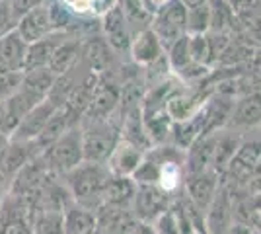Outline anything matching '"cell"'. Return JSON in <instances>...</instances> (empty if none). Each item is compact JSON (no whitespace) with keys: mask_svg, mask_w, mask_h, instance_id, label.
<instances>
[{"mask_svg":"<svg viewBox=\"0 0 261 234\" xmlns=\"http://www.w3.org/2000/svg\"><path fill=\"white\" fill-rule=\"evenodd\" d=\"M109 172L108 164H98V162H82L74 170L63 176V181L68 188L72 201L86 207L90 211H98L103 205V191L108 184Z\"/></svg>","mask_w":261,"mask_h":234,"instance_id":"cell-1","label":"cell"},{"mask_svg":"<svg viewBox=\"0 0 261 234\" xmlns=\"http://www.w3.org/2000/svg\"><path fill=\"white\" fill-rule=\"evenodd\" d=\"M82 148L86 162L108 164L109 156L121 141V117L119 113L103 121H82Z\"/></svg>","mask_w":261,"mask_h":234,"instance_id":"cell-2","label":"cell"},{"mask_svg":"<svg viewBox=\"0 0 261 234\" xmlns=\"http://www.w3.org/2000/svg\"><path fill=\"white\" fill-rule=\"evenodd\" d=\"M43 160L55 176L63 178L70 170L84 162V148H82V129L74 125L68 129L61 139L43 150Z\"/></svg>","mask_w":261,"mask_h":234,"instance_id":"cell-3","label":"cell"},{"mask_svg":"<svg viewBox=\"0 0 261 234\" xmlns=\"http://www.w3.org/2000/svg\"><path fill=\"white\" fill-rule=\"evenodd\" d=\"M150 30L158 35L164 51L187 34V8L181 0H168L154 12Z\"/></svg>","mask_w":261,"mask_h":234,"instance_id":"cell-4","label":"cell"},{"mask_svg":"<svg viewBox=\"0 0 261 234\" xmlns=\"http://www.w3.org/2000/svg\"><path fill=\"white\" fill-rule=\"evenodd\" d=\"M172 203H174V197L170 193H166L162 188H158V186H139L130 211H133L137 221L154 224L164 213L172 209Z\"/></svg>","mask_w":261,"mask_h":234,"instance_id":"cell-5","label":"cell"},{"mask_svg":"<svg viewBox=\"0 0 261 234\" xmlns=\"http://www.w3.org/2000/svg\"><path fill=\"white\" fill-rule=\"evenodd\" d=\"M121 106V88L115 80H109L108 74H101L98 86L94 90L92 101L88 106L82 121H103L119 113ZM80 121V123H82Z\"/></svg>","mask_w":261,"mask_h":234,"instance_id":"cell-6","label":"cell"},{"mask_svg":"<svg viewBox=\"0 0 261 234\" xmlns=\"http://www.w3.org/2000/svg\"><path fill=\"white\" fill-rule=\"evenodd\" d=\"M220 176L215 170H205V172H197V174H187L184 181V193L185 197L195 205L199 211L205 215L208 205L213 203L215 195L220 190Z\"/></svg>","mask_w":261,"mask_h":234,"instance_id":"cell-7","label":"cell"},{"mask_svg":"<svg viewBox=\"0 0 261 234\" xmlns=\"http://www.w3.org/2000/svg\"><path fill=\"white\" fill-rule=\"evenodd\" d=\"M236 223V203L222 184L213 203L205 211V228L207 234H228L230 226Z\"/></svg>","mask_w":261,"mask_h":234,"instance_id":"cell-8","label":"cell"},{"mask_svg":"<svg viewBox=\"0 0 261 234\" xmlns=\"http://www.w3.org/2000/svg\"><path fill=\"white\" fill-rule=\"evenodd\" d=\"M101 32H103V39L113 49V53H123L129 51L130 41H133V32H130L129 23L125 20L123 12L117 4H113L101 20Z\"/></svg>","mask_w":261,"mask_h":234,"instance_id":"cell-9","label":"cell"},{"mask_svg":"<svg viewBox=\"0 0 261 234\" xmlns=\"http://www.w3.org/2000/svg\"><path fill=\"white\" fill-rule=\"evenodd\" d=\"M16 32L22 35V39L25 43H33L47 37L49 34H53L55 28L51 22V14L47 4H41L37 8L30 10L28 14H23L22 18L16 22Z\"/></svg>","mask_w":261,"mask_h":234,"instance_id":"cell-10","label":"cell"},{"mask_svg":"<svg viewBox=\"0 0 261 234\" xmlns=\"http://www.w3.org/2000/svg\"><path fill=\"white\" fill-rule=\"evenodd\" d=\"M57 110H59V108L53 106L49 100H43L23 117L10 137L16 139V141H35L39 135L43 133V129L47 127V123H49V119L55 115Z\"/></svg>","mask_w":261,"mask_h":234,"instance_id":"cell-11","label":"cell"},{"mask_svg":"<svg viewBox=\"0 0 261 234\" xmlns=\"http://www.w3.org/2000/svg\"><path fill=\"white\" fill-rule=\"evenodd\" d=\"M257 125H261V92L236 98L226 129H250Z\"/></svg>","mask_w":261,"mask_h":234,"instance_id":"cell-12","label":"cell"},{"mask_svg":"<svg viewBox=\"0 0 261 234\" xmlns=\"http://www.w3.org/2000/svg\"><path fill=\"white\" fill-rule=\"evenodd\" d=\"M129 53L137 67H150L156 61L162 59L166 51H164L158 35L148 28V30H142L133 37Z\"/></svg>","mask_w":261,"mask_h":234,"instance_id":"cell-13","label":"cell"},{"mask_svg":"<svg viewBox=\"0 0 261 234\" xmlns=\"http://www.w3.org/2000/svg\"><path fill=\"white\" fill-rule=\"evenodd\" d=\"M217 133L201 135L193 145L185 150V176L187 174H197L211 170L213 156H215V146H217Z\"/></svg>","mask_w":261,"mask_h":234,"instance_id":"cell-14","label":"cell"},{"mask_svg":"<svg viewBox=\"0 0 261 234\" xmlns=\"http://www.w3.org/2000/svg\"><path fill=\"white\" fill-rule=\"evenodd\" d=\"M80 59L86 65V68L94 74H108L113 59V49L103 37H90L88 41H82Z\"/></svg>","mask_w":261,"mask_h":234,"instance_id":"cell-15","label":"cell"},{"mask_svg":"<svg viewBox=\"0 0 261 234\" xmlns=\"http://www.w3.org/2000/svg\"><path fill=\"white\" fill-rule=\"evenodd\" d=\"M28 43L16 30L0 37V72H23Z\"/></svg>","mask_w":261,"mask_h":234,"instance_id":"cell-16","label":"cell"},{"mask_svg":"<svg viewBox=\"0 0 261 234\" xmlns=\"http://www.w3.org/2000/svg\"><path fill=\"white\" fill-rule=\"evenodd\" d=\"M137 181L133 176H117L111 174L106 184V191H103V205H111V207H121V209H130L133 201L137 195Z\"/></svg>","mask_w":261,"mask_h":234,"instance_id":"cell-17","label":"cell"},{"mask_svg":"<svg viewBox=\"0 0 261 234\" xmlns=\"http://www.w3.org/2000/svg\"><path fill=\"white\" fill-rule=\"evenodd\" d=\"M66 34L63 32H53L47 37L28 43V51H25V61H23V72L28 70H35V68H45L51 61V55L57 49V45L63 41Z\"/></svg>","mask_w":261,"mask_h":234,"instance_id":"cell-18","label":"cell"},{"mask_svg":"<svg viewBox=\"0 0 261 234\" xmlns=\"http://www.w3.org/2000/svg\"><path fill=\"white\" fill-rule=\"evenodd\" d=\"M142 156H144V150L121 139L119 145L115 146L113 154L109 156L108 160L109 172L117 174V176H133L135 170L141 164Z\"/></svg>","mask_w":261,"mask_h":234,"instance_id":"cell-19","label":"cell"},{"mask_svg":"<svg viewBox=\"0 0 261 234\" xmlns=\"http://www.w3.org/2000/svg\"><path fill=\"white\" fill-rule=\"evenodd\" d=\"M80 51H82V41L78 37H70V35L66 34L63 37V41L57 45V49L53 51L47 68L53 72L55 76L63 74V72L70 70L78 63Z\"/></svg>","mask_w":261,"mask_h":234,"instance_id":"cell-20","label":"cell"},{"mask_svg":"<svg viewBox=\"0 0 261 234\" xmlns=\"http://www.w3.org/2000/svg\"><path fill=\"white\" fill-rule=\"evenodd\" d=\"M240 143H242V137L234 135V131L228 129H222L218 131L217 137V146H215V156H213V164L211 170H215L218 176L222 178V174L228 170V166L232 164L234 156L238 152Z\"/></svg>","mask_w":261,"mask_h":234,"instance_id":"cell-21","label":"cell"},{"mask_svg":"<svg viewBox=\"0 0 261 234\" xmlns=\"http://www.w3.org/2000/svg\"><path fill=\"white\" fill-rule=\"evenodd\" d=\"M121 8L125 20L129 23L133 37L142 32V30H148L154 18V10L150 8V4L146 0H117L115 2Z\"/></svg>","mask_w":261,"mask_h":234,"instance_id":"cell-22","label":"cell"},{"mask_svg":"<svg viewBox=\"0 0 261 234\" xmlns=\"http://www.w3.org/2000/svg\"><path fill=\"white\" fill-rule=\"evenodd\" d=\"M55 82V74L49 68H35V70H28L22 74V82H20V90L23 94H28L32 100L41 103L47 100L49 90Z\"/></svg>","mask_w":261,"mask_h":234,"instance_id":"cell-23","label":"cell"},{"mask_svg":"<svg viewBox=\"0 0 261 234\" xmlns=\"http://www.w3.org/2000/svg\"><path fill=\"white\" fill-rule=\"evenodd\" d=\"M65 234H98L96 211L72 203L65 211Z\"/></svg>","mask_w":261,"mask_h":234,"instance_id":"cell-24","label":"cell"},{"mask_svg":"<svg viewBox=\"0 0 261 234\" xmlns=\"http://www.w3.org/2000/svg\"><path fill=\"white\" fill-rule=\"evenodd\" d=\"M208 6H211V30L208 32L230 34V30H234V20H236L234 6L226 0H208Z\"/></svg>","mask_w":261,"mask_h":234,"instance_id":"cell-25","label":"cell"},{"mask_svg":"<svg viewBox=\"0 0 261 234\" xmlns=\"http://www.w3.org/2000/svg\"><path fill=\"white\" fill-rule=\"evenodd\" d=\"M33 234H65V213L37 209L32 215Z\"/></svg>","mask_w":261,"mask_h":234,"instance_id":"cell-26","label":"cell"},{"mask_svg":"<svg viewBox=\"0 0 261 234\" xmlns=\"http://www.w3.org/2000/svg\"><path fill=\"white\" fill-rule=\"evenodd\" d=\"M211 30V6L201 4V6H193L187 8V34H207Z\"/></svg>","mask_w":261,"mask_h":234,"instance_id":"cell-27","label":"cell"},{"mask_svg":"<svg viewBox=\"0 0 261 234\" xmlns=\"http://www.w3.org/2000/svg\"><path fill=\"white\" fill-rule=\"evenodd\" d=\"M166 59L170 63V68H174L175 72L181 70L191 63V51H189V34L179 37L172 47L166 49Z\"/></svg>","mask_w":261,"mask_h":234,"instance_id":"cell-28","label":"cell"},{"mask_svg":"<svg viewBox=\"0 0 261 234\" xmlns=\"http://www.w3.org/2000/svg\"><path fill=\"white\" fill-rule=\"evenodd\" d=\"M189 51H191V61L199 65H213V55H211V45H208L207 34L189 35Z\"/></svg>","mask_w":261,"mask_h":234,"instance_id":"cell-29","label":"cell"},{"mask_svg":"<svg viewBox=\"0 0 261 234\" xmlns=\"http://www.w3.org/2000/svg\"><path fill=\"white\" fill-rule=\"evenodd\" d=\"M23 72H0V103L6 101L20 88Z\"/></svg>","mask_w":261,"mask_h":234,"instance_id":"cell-30","label":"cell"},{"mask_svg":"<svg viewBox=\"0 0 261 234\" xmlns=\"http://www.w3.org/2000/svg\"><path fill=\"white\" fill-rule=\"evenodd\" d=\"M16 30V18L12 14L10 0H0V37Z\"/></svg>","mask_w":261,"mask_h":234,"instance_id":"cell-31","label":"cell"},{"mask_svg":"<svg viewBox=\"0 0 261 234\" xmlns=\"http://www.w3.org/2000/svg\"><path fill=\"white\" fill-rule=\"evenodd\" d=\"M41 4H45L43 0H10V8L14 18H16V22L22 18L23 14H28L30 10L41 6Z\"/></svg>","mask_w":261,"mask_h":234,"instance_id":"cell-32","label":"cell"},{"mask_svg":"<svg viewBox=\"0 0 261 234\" xmlns=\"http://www.w3.org/2000/svg\"><path fill=\"white\" fill-rule=\"evenodd\" d=\"M6 234H33V226L30 219H20L6 224Z\"/></svg>","mask_w":261,"mask_h":234,"instance_id":"cell-33","label":"cell"},{"mask_svg":"<svg viewBox=\"0 0 261 234\" xmlns=\"http://www.w3.org/2000/svg\"><path fill=\"white\" fill-rule=\"evenodd\" d=\"M123 234H158V230H156L154 224L142 223V221H137V219H135V221L127 226V230Z\"/></svg>","mask_w":261,"mask_h":234,"instance_id":"cell-34","label":"cell"},{"mask_svg":"<svg viewBox=\"0 0 261 234\" xmlns=\"http://www.w3.org/2000/svg\"><path fill=\"white\" fill-rule=\"evenodd\" d=\"M228 234H257V228L251 226L250 223H240V221H236V223L230 226Z\"/></svg>","mask_w":261,"mask_h":234,"instance_id":"cell-35","label":"cell"},{"mask_svg":"<svg viewBox=\"0 0 261 234\" xmlns=\"http://www.w3.org/2000/svg\"><path fill=\"white\" fill-rule=\"evenodd\" d=\"M8 145H10V135L0 133V170H2V162H4V156H6Z\"/></svg>","mask_w":261,"mask_h":234,"instance_id":"cell-36","label":"cell"},{"mask_svg":"<svg viewBox=\"0 0 261 234\" xmlns=\"http://www.w3.org/2000/svg\"><path fill=\"white\" fill-rule=\"evenodd\" d=\"M185 8H193V6H201V4H207L208 0H181Z\"/></svg>","mask_w":261,"mask_h":234,"instance_id":"cell-37","label":"cell"},{"mask_svg":"<svg viewBox=\"0 0 261 234\" xmlns=\"http://www.w3.org/2000/svg\"><path fill=\"white\" fill-rule=\"evenodd\" d=\"M146 2H148V4H150V8H152V6H156V8H158V6H162L164 2H168V0H146ZM154 10V8H152ZM156 12V10H154Z\"/></svg>","mask_w":261,"mask_h":234,"instance_id":"cell-38","label":"cell"},{"mask_svg":"<svg viewBox=\"0 0 261 234\" xmlns=\"http://www.w3.org/2000/svg\"><path fill=\"white\" fill-rule=\"evenodd\" d=\"M0 234H6V226L0 223Z\"/></svg>","mask_w":261,"mask_h":234,"instance_id":"cell-39","label":"cell"},{"mask_svg":"<svg viewBox=\"0 0 261 234\" xmlns=\"http://www.w3.org/2000/svg\"><path fill=\"white\" fill-rule=\"evenodd\" d=\"M193 234H205V232H197V230H195V232H193Z\"/></svg>","mask_w":261,"mask_h":234,"instance_id":"cell-40","label":"cell"},{"mask_svg":"<svg viewBox=\"0 0 261 234\" xmlns=\"http://www.w3.org/2000/svg\"><path fill=\"white\" fill-rule=\"evenodd\" d=\"M2 199H4V197H0V205H2Z\"/></svg>","mask_w":261,"mask_h":234,"instance_id":"cell-41","label":"cell"},{"mask_svg":"<svg viewBox=\"0 0 261 234\" xmlns=\"http://www.w3.org/2000/svg\"><path fill=\"white\" fill-rule=\"evenodd\" d=\"M257 232H259V234H261V230H257Z\"/></svg>","mask_w":261,"mask_h":234,"instance_id":"cell-42","label":"cell"},{"mask_svg":"<svg viewBox=\"0 0 261 234\" xmlns=\"http://www.w3.org/2000/svg\"><path fill=\"white\" fill-rule=\"evenodd\" d=\"M257 234H259V232H257Z\"/></svg>","mask_w":261,"mask_h":234,"instance_id":"cell-43","label":"cell"}]
</instances>
